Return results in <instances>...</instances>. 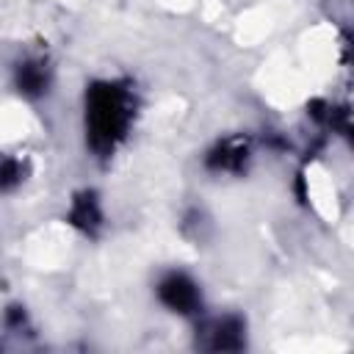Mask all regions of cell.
I'll list each match as a JSON object with an SVG mask.
<instances>
[{"mask_svg":"<svg viewBox=\"0 0 354 354\" xmlns=\"http://www.w3.org/2000/svg\"><path fill=\"white\" fill-rule=\"evenodd\" d=\"M136 116V94L122 80H94L86 88V144L108 158L127 138Z\"/></svg>","mask_w":354,"mask_h":354,"instance_id":"obj_1","label":"cell"},{"mask_svg":"<svg viewBox=\"0 0 354 354\" xmlns=\"http://www.w3.org/2000/svg\"><path fill=\"white\" fill-rule=\"evenodd\" d=\"M158 299L160 304H166L171 313L180 315H194L202 307L199 285L183 271H171L158 282Z\"/></svg>","mask_w":354,"mask_h":354,"instance_id":"obj_2","label":"cell"},{"mask_svg":"<svg viewBox=\"0 0 354 354\" xmlns=\"http://www.w3.org/2000/svg\"><path fill=\"white\" fill-rule=\"evenodd\" d=\"M14 83L17 91L28 100H39L50 88V66L44 58H25L14 69Z\"/></svg>","mask_w":354,"mask_h":354,"instance_id":"obj_3","label":"cell"},{"mask_svg":"<svg viewBox=\"0 0 354 354\" xmlns=\"http://www.w3.org/2000/svg\"><path fill=\"white\" fill-rule=\"evenodd\" d=\"M246 160H249V141L241 138V136L218 141L210 149V155L205 158L207 169H213V171H235V174L243 171Z\"/></svg>","mask_w":354,"mask_h":354,"instance_id":"obj_4","label":"cell"},{"mask_svg":"<svg viewBox=\"0 0 354 354\" xmlns=\"http://www.w3.org/2000/svg\"><path fill=\"white\" fill-rule=\"evenodd\" d=\"M66 221L72 227H77L80 232L86 235H94L102 224V210H100V199L94 191H80L75 199H72V207L66 213Z\"/></svg>","mask_w":354,"mask_h":354,"instance_id":"obj_5","label":"cell"},{"mask_svg":"<svg viewBox=\"0 0 354 354\" xmlns=\"http://www.w3.org/2000/svg\"><path fill=\"white\" fill-rule=\"evenodd\" d=\"M210 343L213 351H238L243 346V321L238 315H227L210 324Z\"/></svg>","mask_w":354,"mask_h":354,"instance_id":"obj_6","label":"cell"},{"mask_svg":"<svg viewBox=\"0 0 354 354\" xmlns=\"http://www.w3.org/2000/svg\"><path fill=\"white\" fill-rule=\"evenodd\" d=\"M25 180V163L14 155H0V194L14 191Z\"/></svg>","mask_w":354,"mask_h":354,"instance_id":"obj_7","label":"cell"}]
</instances>
